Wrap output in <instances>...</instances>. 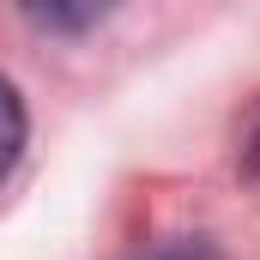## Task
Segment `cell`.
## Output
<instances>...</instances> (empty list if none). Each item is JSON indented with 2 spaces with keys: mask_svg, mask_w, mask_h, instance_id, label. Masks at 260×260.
I'll use <instances>...</instances> for the list:
<instances>
[{
  "mask_svg": "<svg viewBox=\"0 0 260 260\" xmlns=\"http://www.w3.org/2000/svg\"><path fill=\"white\" fill-rule=\"evenodd\" d=\"M43 30H91L97 18H109L121 0H18Z\"/></svg>",
  "mask_w": 260,
  "mask_h": 260,
  "instance_id": "1",
  "label": "cell"
},
{
  "mask_svg": "<svg viewBox=\"0 0 260 260\" xmlns=\"http://www.w3.org/2000/svg\"><path fill=\"white\" fill-rule=\"evenodd\" d=\"M18 151H24V103H18V91L0 79V182L12 176Z\"/></svg>",
  "mask_w": 260,
  "mask_h": 260,
  "instance_id": "2",
  "label": "cell"
},
{
  "mask_svg": "<svg viewBox=\"0 0 260 260\" xmlns=\"http://www.w3.org/2000/svg\"><path fill=\"white\" fill-rule=\"evenodd\" d=\"M151 260H218V248L212 242H176V248H164V254H151Z\"/></svg>",
  "mask_w": 260,
  "mask_h": 260,
  "instance_id": "3",
  "label": "cell"
},
{
  "mask_svg": "<svg viewBox=\"0 0 260 260\" xmlns=\"http://www.w3.org/2000/svg\"><path fill=\"white\" fill-rule=\"evenodd\" d=\"M248 170H260V133H254V151H248Z\"/></svg>",
  "mask_w": 260,
  "mask_h": 260,
  "instance_id": "4",
  "label": "cell"
}]
</instances>
